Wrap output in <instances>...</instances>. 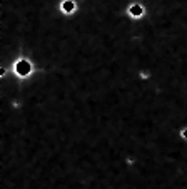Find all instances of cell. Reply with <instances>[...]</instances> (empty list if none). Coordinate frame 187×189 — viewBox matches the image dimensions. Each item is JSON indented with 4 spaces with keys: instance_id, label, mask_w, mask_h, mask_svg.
<instances>
[{
    "instance_id": "6da1fadb",
    "label": "cell",
    "mask_w": 187,
    "mask_h": 189,
    "mask_svg": "<svg viewBox=\"0 0 187 189\" xmlns=\"http://www.w3.org/2000/svg\"><path fill=\"white\" fill-rule=\"evenodd\" d=\"M17 72L20 74V75H27V74L30 72V64L25 62V60H20V62L17 64Z\"/></svg>"
},
{
    "instance_id": "7a4b0ae2",
    "label": "cell",
    "mask_w": 187,
    "mask_h": 189,
    "mask_svg": "<svg viewBox=\"0 0 187 189\" xmlns=\"http://www.w3.org/2000/svg\"><path fill=\"white\" fill-rule=\"evenodd\" d=\"M62 9H64L65 12H70V10H72L74 9V3H72V0H69V3H62Z\"/></svg>"
},
{
    "instance_id": "3957f363",
    "label": "cell",
    "mask_w": 187,
    "mask_h": 189,
    "mask_svg": "<svg viewBox=\"0 0 187 189\" xmlns=\"http://www.w3.org/2000/svg\"><path fill=\"white\" fill-rule=\"evenodd\" d=\"M182 137L187 139V131H182Z\"/></svg>"
}]
</instances>
